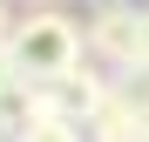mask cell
<instances>
[{
  "instance_id": "cell-4",
  "label": "cell",
  "mask_w": 149,
  "mask_h": 142,
  "mask_svg": "<svg viewBox=\"0 0 149 142\" xmlns=\"http://www.w3.org/2000/svg\"><path fill=\"white\" fill-rule=\"evenodd\" d=\"M81 135H88V142H149V115H136L129 102L109 95V102L81 122Z\"/></svg>"
},
{
  "instance_id": "cell-1",
  "label": "cell",
  "mask_w": 149,
  "mask_h": 142,
  "mask_svg": "<svg viewBox=\"0 0 149 142\" xmlns=\"http://www.w3.org/2000/svg\"><path fill=\"white\" fill-rule=\"evenodd\" d=\"M7 47H14V68H20L27 81H61L68 68L88 61V34H81V20L61 14V7H27V14L14 20Z\"/></svg>"
},
{
  "instance_id": "cell-7",
  "label": "cell",
  "mask_w": 149,
  "mask_h": 142,
  "mask_svg": "<svg viewBox=\"0 0 149 142\" xmlns=\"http://www.w3.org/2000/svg\"><path fill=\"white\" fill-rule=\"evenodd\" d=\"M14 75H20V68H14V47H7V41H0V88H7Z\"/></svg>"
},
{
  "instance_id": "cell-2",
  "label": "cell",
  "mask_w": 149,
  "mask_h": 142,
  "mask_svg": "<svg viewBox=\"0 0 149 142\" xmlns=\"http://www.w3.org/2000/svg\"><path fill=\"white\" fill-rule=\"evenodd\" d=\"M81 34H88V61H102L109 75L142 68L136 61V34H142V7L136 0H95L88 20H81Z\"/></svg>"
},
{
  "instance_id": "cell-8",
  "label": "cell",
  "mask_w": 149,
  "mask_h": 142,
  "mask_svg": "<svg viewBox=\"0 0 149 142\" xmlns=\"http://www.w3.org/2000/svg\"><path fill=\"white\" fill-rule=\"evenodd\" d=\"M136 61L149 68V7H142V34H136Z\"/></svg>"
},
{
  "instance_id": "cell-3",
  "label": "cell",
  "mask_w": 149,
  "mask_h": 142,
  "mask_svg": "<svg viewBox=\"0 0 149 142\" xmlns=\"http://www.w3.org/2000/svg\"><path fill=\"white\" fill-rule=\"evenodd\" d=\"M47 115H54V95H47V81L14 75L7 88H0V142H20L34 122H47Z\"/></svg>"
},
{
  "instance_id": "cell-6",
  "label": "cell",
  "mask_w": 149,
  "mask_h": 142,
  "mask_svg": "<svg viewBox=\"0 0 149 142\" xmlns=\"http://www.w3.org/2000/svg\"><path fill=\"white\" fill-rule=\"evenodd\" d=\"M20 142H88V135H81V122H68V115H47V122H34Z\"/></svg>"
},
{
  "instance_id": "cell-5",
  "label": "cell",
  "mask_w": 149,
  "mask_h": 142,
  "mask_svg": "<svg viewBox=\"0 0 149 142\" xmlns=\"http://www.w3.org/2000/svg\"><path fill=\"white\" fill-rule=\"evenodd\" d=\"M115 102H129L136 115H149V68H122L115 75Z\"/></svg>"
},
{
  "instance_id": "cell-9",
  "label": "cell",
  "mask_w": 149,
  "mask_h": 142,
  "mask_svg": "<svg viewBox=\"0 0 149 142\" xmlns=\"http://www.w3.org/2000/svg\"><path fill=\"white\" fill-rule=\"evenodd\" d=\"M7 34H14V7L0 0V41H7Z\"/></svg>"
},
{
  "instance_id": "cell-10",
  "label": "cell",
  "mask_w": 149,
  "mask_h": 142,
  "mask_svg": "<svg viewBox=\"0 0 149 142\" xmlns=\"http://www.w3.org/2000/svg\"><path fill=\"white\" fill-rule=\"evenodd\" d=\"M27 7H61V0H27Z\"/></svg>"
}]
</instances>
